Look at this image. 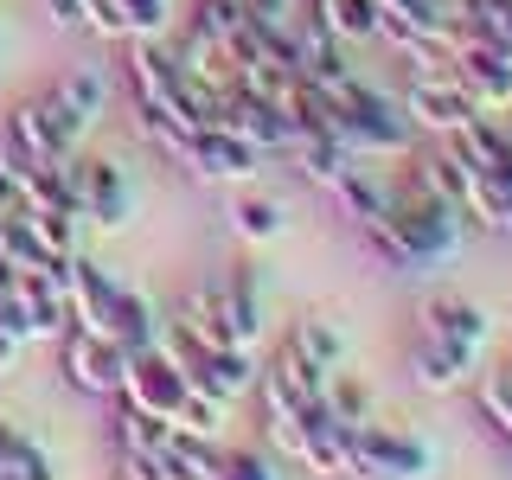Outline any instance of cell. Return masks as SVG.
Masks as SVG:
<instances>
[{
    "label": "cell",
    "mask_w": 512,
    "mask_h": 480,
    "mask_svg": "<svg viewBox=\"0 0 512 480\" xmlns=\"http://www.w3.org/2000/svg\"><path fill=\"white\" fill-rule=\"evenodd\" d=\"M192 26L205 32V39H218V45H231L237 32L250 26V0H199V13H192Z\"/></svg>",
    "instance_id": "22"
},
{
    "label": "cell",
    "mask_w": 512,
    "mask_h": 480,
    "mask_svg": "<svg viewBox=\"0 0 512 480\" xmlns=\"http://www.w3.org/2000/svg\"><path fill=\"white\" fill-rule=\"evenodd\" d=\"M26 224L39 231V244L52 250V256H77V224L84 218H71V212H45V205H20Z\"/></svg>",
    "instance_id": "23"
},
{
    "label": "cell",
    "mask_w": 512,
    "mask_h": 480,
    "mask_svg": "<svg viewBox=\"0 0 512 480\" xmlns=\"http://www.w3.org/2000/svg\"><path fill=\"white\" fill-rule=\"evenodd\" d=\"M231 224H237V237H244V244H269V237H282L288 212H282L276 199H263V192H250V199H237Z\"/></svg>",
    "instance_id": "20"
},
{
    "label": "cell",
    "mask_w": 512,
    "mask_h": 480,
    "mask_svg": "<svg viewBox=\"0 0 512 480\" xmlns=\"http://www.w3.org/2000/svg\"><path fill=\"white\" fill-rule=\"evenodd\" d=\"M0 45H7V26H0Z\"/></svg>",
    "instance_id": "31"
},
{
    "label": "cell",
    "mask_w": 512,
    "mask_h": 480,
    "mask_svg": "<svg viewBox=\"0 0 512 480\" xmlns=\"http://www.w3.org/2000/svg\"><path fill=\"white\" fill-rule=\"evenodd\" d=\"M352 461L359 480H429L436 474V448L410 429H384V423H352Z\"/></svg>",
    "instance_id": "4"
},
{
    "label": "cell",
    "mask_w": 512,
    "mask_h": 480,
    "mask_svg": "<svg viewBox=\"0 0 512 480\" xmlns=\"http://www.w3.org/2000/svg\"><path fill=\"white\" fill-rule=\"evenodd\" d=\"M20 205H26V186H20V173L0 160V212H20Z\"/></svg>",
    "instance_id": "27"
},
{
    "label": "cell",
    "mask_w": 512,
    "mask_h": 480,
    "mask_svg": "<svg viewBox=\"0 0 512 480\" xmlns=\"http://www.w3.org/2000/svg\"><path fill=\"white\" fill-rule=\"evenodd\" d=\"M116 295H122V282L109 276L103 263H90L84 250L64 263V308H71V327L109 340V327H116Z\"/></svg>",
    "instance_id": "10"
},
{
    "label": "cell",
    "mask_w": 512,
    "mask_h": 480,
    "mask_svg": "<svg viewBox=\"0 0 512 480\" xmlns=\"http://www.w3.org/2000/svg\"><path fill=\"white\" fill-rule=\"evenodd\" d=\"M32 103H39L45 122L64 135V148H77L84 128H96V122H103V109H109V77L84 64V71H64L58 84L45 90V96H32Z\"/></svg>",
    "instance_id": "8"
},
{
    "label": "cell",
    "mask_w": 512,
    "mask_h": 480,
    "mask_svg": "<svg viewBox=\"0 0 512 480\" xmlns=\"http://www.w3.org/2000/svg\"><path fill=\"white\" fill-rule=\"evenodd\" d=\"M186 397H192L186 372H180V365H173L160 346H154V352H135V359H128V372H122V404L154 410L160 423H180Z\"/></svg>",
    "instance_id": "9"
},
{
    "label": "cell",
    "mask_w": 512,
    "mask_h": 480,
    "mask_svg": "<svg viewBox=\"0 0 512 480\" xmlns=\"http://www.w3.org/2000/svg\"><path fill=\"white\" fill-rule=\"evenodd\" d=\"M167 160H180V167L192 173V180L205 186H244L263 173V148H250L244 135H231V128H192V135H180L167 148Z\"/></svg>",
    "instance_id": "3"
},
{
    "label": "cell",
    "mask_w": 512,
    "mask_h": 480,
    "mask_svg": "<svg viewBox=\"0 0 512 480\" xmlns=\"http://www.w3.org/2000/svg\"><path fill=\"white\" fill-rule=\"evenodd\" d=\"M218 480H282V468L263 448H218Z\"/></svg>",
    "instance_id": "24"
},
{
    "label": "cell",
    "mask_w": 512,
    "mask_h": 480,
    "mask_svg": "<svg viewBox=\"0 0 512 480\" xmlns=\"http://www.w3.org/2000/svg\"><path fill=\"white\" fill-rule=\"evenodd\" d=\"M71 180H77V205H84V224L96 231H122L128 224V180L109 160H77L71 154Z\"/></svg>",
    "instance_id": "11"
},
{
    "label": "cell",
    "mask_w": 512,
    "mask_h": 480,
    "mask_svg": "<svg viewBox=\"0 0 512 480\" xmlns=\"http://www.w3.org/2000/svg\"><path fill=\"white\" fill-rule=\"evenodd\" d=\"M404 116H410L416 128H423V135L455 141V135H468V128L480 122V109H474L468 96L455 90V77H448V64H442V71H410Z\"/></svg>",
    "instance_id": "7"
},
{
    "label": "cell",
    "mask_w": 512,
    "mask_h": 480,
    "mask_svg": "<svg viewBox=\"0 0 512 480\" xmlns=\"http://www.w3.org/2000/svg\"><path fill=\"white\" fill-rule=\"evenodd\" d=\"M461 39H487L512 52V0H461Z\"/></svg>",
    "instance_id": "19"
},
{
    "label": "cell",
    "mask_w": 512,
    "mask_h": 480,
    "mask_svg": "<svg viewBox=\"0 0 512 480\" xmlns=\"http://www.w3.org/2000/svg\"><path fill=\"white\" fill-rule=\"evenodd\" d=\"M116 480H167V474H160V455H141V448H116Z\"/></svg>",
    "instance_id": "26"
},
{
    "label": "cell",
    "mask_w": 512,
    "mask_h": 480,
    "mask_svg": "<svg viewBox=\"0 0 512 480\" xmlns=\"http://www.w3.org/2000/svg\"><path fill=\"white\" fill-rule=\"evenodd\" d=\"M13 352H20V340H13V333L0 327V372H7V365H13Z\"/></svg>",
    "instance_id": "30"
},
{
    "label": "cell",
    "mask_w": 512,
    "mask_h": 480,
    "mask_svg": "<svg viewBox=\"0 0 512 480\" xmlns=\"http://www.w3.org/2000/svg\"><path fill=\"white\" fill-rule=\"evenodd\" d=\"M160 474L167 480H218V442L167 429V442H160Z\"/></svg>",
    "instance_id": "16"
},
{
    "label": "cell",
    "mask_w": 512,
    "mask_h": 480,
    "mask_svg": "<svg viewBox=\"0 0 512 480\" xmlns=\"http://www.w3.org/2000/svg\"><path fill=\"white\" fill-rule=\"evenodd\" d=\"M493 231L512 237V192H493Z\"/></svg>",
    "instance_id": "28"
},
{
    "label": "cell",
    "mask_w": 512,
    "mask_h": 480,
    "mask_svg": "<svg viewBox=\"0 0 512 480\" xmlns=\"http://www.w3.org/2000/svg\"><path fill=\"white\" fill-rule=\"evenodd\" d=\"M423 333L429 340H448V346H468V352H487L493 340V314L487 308H474L468 295H436V301H423Z\"/></svg>",
    "instance_id": "13"
},
{
    "label": "cell",
    "mask_w": 512,
    "mask_h": 480,
    "mask_svg": "<svg viewBox=\"0 0 512 480\" xmlns=\"http://www.w3.org/2000/svg\"><path fill=\"white\" fill-rule=\"evenodd\" d=\"M13 442H20V429H13V423H0V468H7V455H13Z\"/></svg>",
    "instance_id": "29"
},
{
    "label": "cell",
    "mask_w": 512,
    "mask_h": 480,
    "mask_svg": "<svg viewBox=\"0 0 512 480\" xmlns=\"http://www.w3.org/2000/svg\"><path fill=\"white\" fill-rule=\"evenodd\" d=\"M333 109H340L333 135H340L352 154H404L410 141H416V122L404 116V96H384V90L365 84V77Z\"/></svg>",
    "instance_id": "2"
},
{
    "label": "cell",
    "mask_w": 512,
    "mask_h": 480,
    "mask_svg": "<svg viewBox=\"0 0 512 480\" xmlns=\"http://www.w3.org/2000/svg\"><path fill=\"white\" fill-rule=\"evenodd\" d=\"M333 192H340V212L359 224V231H365V224H378V218H384V205H391V186H384L378 173H365V167H352Z\"/></svg>",
    "instance_id": "18"
},
{
    "label": "cell",
    "mask_w": 512,
    "mask_h": 480,
    "mask_svg": "<svg viewBox=\"0 0 512 480\" xmlns=\"http://www.w3.org/2000/svg\"><path fill=\"white\" fill-rule=\"evenodd\" d=\"M308 20L327 32V39H340V45H352V39H378V0H314Z\"/></svg>",
    "instance_id": "17"
},
{
    "label": "cell",
    "mask_w": 512,
    "mask_h": 480,
    "mask_svg": "<svg viewBox=\"0 0 512 480\" xmlns=\"http://www.w3.org/2000/svg\"><path fill=\"white\" fill-rule=\"evenodd\" d=\"M448 77H455V90L468 96L480 116H506L512 109V52H500V45L461 39L448 52Z\"/></svg>",
    "instance_id": "5"
},
{
    "label": "cell",
    "mask_w": 512,
    "mask_h": 480,
    "mask_svg": "<svg viewBox=\"0 0 512 480\" xmlns=\"http://www.w3.org/2000/svg\"><path fill=\"white\" fill-rule=\"evenodd\" d=\"M288 352H295L301 365H314V372H340L346 365V333L333 327V320H320V314H308V320H295V327H288V340H282Z\"/></svg>",
    "instance_id": "14"
},
{
    "label": "cell",
    "mask_w": 512,
    "mask_h": 480,
    "mask_svg": "<svg viewBox=\"0 0 512 480\" xmlns=\"http://www.w3.org/2000/svg\"><path fill=\"white\" fill-rule=\"evenodd\" d=\"M474 365H480V352L429 340V333H416V346H410V378H416V391H429V397L461 391V384L474 378Z\"/></svg>",
    "instance_id": "12"
},
{
    "label": "cell",
    "mask_w": 512,
    "mask_h": 480,
    "mask_svg": "<svg viewBox=\"0 0 512 480\" xmlns=\"http://www.w3.org/2000/svg\"><path fill=\"white\" fill-rule=\"evenodd\" d=\"M58 372L77 397H122V372H128V352L103 333H84V327H64V346H58Z\"/></svg>",
    "instance_id": "6"
},
{
    "label": "cell",
    "mask_w": 512,
    "mask_h": 480,
    "mask_svg": "<svg viewBox=\"0 0 512 480\" xmlns=\"http://www.w3.org/2000/svg\"><path fill=\"white\" fill-rule=\"evenodd\" d=\"M327 410L340 416V423H365V416H372V391H365L352 372H333V384H327Z\"/></svg>",
    "instance_id": "25"
},
{
    "label": "cell",
    "mask_w": 512,
    "mask_h": 480,
    "mask_svg": "<svg viewBox=\"0 0 512 480\" xmlns=\"http://www.w3.org/2000/svg\"><path fill=\"white\" fill-rule=\"evenodd\" d=\"M288 154H295V167L308 173L314 186H327V192L340 186L352 167H359V154H352L340 135H301V141H295V148H288Z\"/></svg>",
    "instance_id": "15"
},
{
    "label": "cell",
    "mask_w": 512,
    "mask_h": 480,
    "mask_svg": "<svg viewBox=\"0 0 512 480\" xmlns=\"http://www.w3.org/2000/svg\"><path fill=\"white\" fill-rule=\"evenodd\" d=\"M167 429H173V423H160L154 410H135V404H122V410H116V448H141V455H160Z\"/></svg>",
    "instance_id": "21"
},
{
    "label": "cell",
    "mask_w": 512,
    "mask_h": 480,
    "mask_svg": "<svg viewBox=\"0 0 512 480\" xmlns=\"http://www.w3.org/2000/svg\"><path fill=\"white\" fill-rule=\"evenodd\" d=\"M365 237H372V250L384 263H397L410 276V269H429V263H448V256H461V237H468V212H461L448 192L429 180V167L416 160L404 180L391 186V205H384L378 224H365Z\"/></svg>",
    "instance_id": "1"
}]
</instances>
